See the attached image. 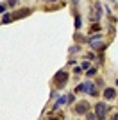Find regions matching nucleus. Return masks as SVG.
I'll list each match as a JSON object with an SVG mask.
<instances>
[{
  "mask_svg": "<svg viewBox=\"0 0 118 120\" xmlns=\"http://www.w3.org/2000/svg\"><path fill=\"white\" fill-rule=\"evenodd\" d=\"M77 91H84V93H89V95H97V88H95V82H91V81H86V82H82V84L77 86Z\"/></svg>",
  "mask_w": 118,
  "mask_h": 120,
  "instance_id": "obj_1",
  "label": "nucleus"
},
{
  "mask_svg": "<svg viewBox=\"0 0 118 120\" xmlns=\"http://www.w3.org/2000/svg\"><path fill=\"white\" fill-rule=\"evenodd\" d=\"M55 82H57V86L61 88V86H64L66 82H68V74L64 70H59L57 74H55Z\"/></svg>",
  "mask_w": 118,
  "mask_h": 120,
  "instance_id": "obj_2",
  "label": "nucleus"
},
{
  "mask_svg": "<svg viewBox=\"0 0 118 120\" xmlns=\"http://www.w3.org/2000/svg\"><path fill=\"white\" fill-rule=\"evenodd\" d=\"M89 109V102L88 100H82V102H79L77 106H75V111H77L79 115H86Z\"/></svg>",
  "mask_w": 118,
  "mask_h": 120,
  "instance_id": "obj_3",
  "label": "nucleus"
},
{
  "mask_svg": "<svg viewBox=\"0 0 118 120\" xmlns=\"http://www.w3.org/2000/svg\"><path fill=\"white\" fill-rule=\"evenodd\" d=\"M95 111H97V116H98V118H104L106 113H107V106L102 104V102H98V104L95 106Z\"/></svg>",
  "mask_w": 118,
  "mask_h": 120,
  "instance_id": "obj_4",
  "label": "nucleus"
},
{
  "mask_svg": "<svg viewBox=\"0 0 118 120\" xmlns=\"http://www.w3.org/2000/svg\"><path fill=\"white\" fill-rule=\"evenodd\" d=\"M104 99H107V100L116 99V90H114V88H106V90H104Z\"/></svg>",
  "mask_w": 118,
  "mask_h": 120,
  "instance_id": "obj_5",
  "label": "nucleus"
},
{
  "mask_svg": "<svg viewBox=\"0 0 118 120\" xmlns=\"http://www.w3.org/2000/svg\"><path fill=\"white\" fill-rule=\"evenodd\" d=\"M29 15H30V9H20L13 15V18H23V16H29Z\"/></svg>",
  "mask_w": 118,
  "mask_h": 120,
  "instance_id": "obj_6",
  "label": "nucleus"
},
{
  "mask_svg": "<svg viewBox=\"0 0 118 120\" xmlns=\"http://www.w3.org/2000/svg\"><path fill=\"white\" fill-rule=\"evenodd\" d=\"M82 27V18H81V15L75 16V29H81Z\"/></svg>",
  "mask_w": 118,
  "mask_h": 120,
  "instance_id": "obj_7",
  "label": "nucleus"
},
{
  "mask_svg": "<svg viewBox=\"0 0 118 120\" xmlns=\"http://www.w3.org/2000/svg\"><path fill=\"white\" fill-rule=\"evenodd\" d=\"M11 20H13V16H11L9 13H4V18H2V23H9Z\"/></svg>",
  "mask_w": 118,
  "mask_h": 120,
  "instance_id": "obj_8",
  "label": "nucleus"
},
{
  "mask_svg": "<svg viewBox=\"0 0 118 120\" xmlns=\"http://www.w3.org/2000/svg\"><path fill=\"white\" fill-rule=\"evenodd\" d=\"M97 74V68H88V77H93Z\"/></svg>",
  "mask_w": 118,
  "mask_h": 120,
  "instance_id": "obj_9",
  "label": "nucleus"
},
{
  "mask_svg": "<svg viewBox=\"0 0 118 120\" xmlns=\"http://www.w3.org/2000/svg\"><path fill=\"white\" fill-rule=\"evenodd\" d=\"M81 72H82V66H75V68H74V74L75 75H79Z\"/></svg>",
  "mask_w": 118,
  "mask_h": 120,
  "instance_id": "obj_10",
  "label": "nucleus"
},
{
  "mask_svg": "<svg viewBox=\"0 0 118 120\" xmlns=\"http://www.w3.org/2000/svg\"><path fill=\"white\" fill-rule=\"evenodd\" d=\"M72 102H74V95H68L66 97V104H72Z\"/></svg>",
  "mask_w": 118,
  "mask_h": 120,
  "instance_id": "obj_11",
  "label": "nucleus"
},
{
  "mask_svg": "<svg viewBox=\"0 0 118 120\" xmlns=\"http://www.w3.org/2000/svg\"><path fill=\"white\" fill-rule=\"evenodd\" d=\"M7 5H9V7H15V5H16V0H7Z\"/></svg>",
  "mask_w": 118,
  "mask_h": 120,
  "instance_id": "obj_12",
  "label": "nucleus"
},
{
  "mask_svg": "<svg viewBox=\"0 0 118 120\" xmlns=\"http://www.w3.org/2000/svg\"><path fill=\"white\" fill-rule=\"evenodd\" d=\"M86 59H95V54H93V52H89V54L86 56Z\"/></svg>",
  "mask_w": 118,
  "mask_h": 120,
  "instance_id": "obj_13",
  "label": "nucleus"
},
{
  "mask_svg": "<svg viewBox=\"0 0 118 120\" xmlns=\"http://www.w3.org/2000/svg\"><path fill=\"white\" fill-rule=\"evenodd\" d=\"M88 68H89V63H88V61H86V63H82V70H88Z\"/></svg>",
  "mask_w": 118,
  "mask_h": 120,
  "instance_id": "obj_14",
  "label": "nucleus"
},
{
  "mask_svg": "<svg viewBox=\"0 0 118 120\" xmlns=\"http://www.w3.org/2000/svg\"><path fill=\"white\" fill-rule=\"evenodd\" d=\"M5 7H7L5 4H0V13H5Z\"/></svg>",
  "mask_w": 118,
  "mask_h": 120,
  "instance_id": "obj_15",
  "label": "nucleus"
},
{
  "mask_svg": "<svg viewBox=\"0 0 118 120\" xmlns=\"http://www.w3.org/2000/svg\"><path fill=\"white\" fill-rule=\"evenodd\" d=\"M91 30H100V25H98V23H95L93 27H91Z\"/></svg>",
  "mask_w": 118,
  "mask_h": 120,
  "instance_id": "obj_16",
  "label": "nucleus"
},
{
  "mask_svg": "<svg viewBox=\"0 0 118 120\" xmlns=\"http://www.w3.org/2000/svg\"><path fill=\"white\" fill-rule=\"evenodd\" d=\"M48 2H57V0H48Z\"/></svg>",
  "mask_w": 118,
  "mask_h": 120,
  "instance_id": "obj_17",
  "label": "nucleus"
},
{
  "mask_svg": "<svg viewBox=\"0 0 118 120\" xmlns=\"http://www.w3.org/2000/svg\"><path fill=\"white\" fill-rule=\"evenodd\" d=\"M116 86H118V79H116Z\"/></svg>",
  "mask_w": 118,
  "mask_h": 120,
  "instance_id": "obj_18",
  "label": "nucleus"
}]
</instances>
